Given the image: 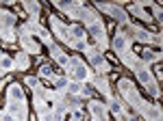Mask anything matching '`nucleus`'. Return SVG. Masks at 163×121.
<instances>
[{
    "mask_svg": "<svg viewBox=\"0 0 163 121\" xmlns=\"http://www.w3.org/2000/svg\"><path fill=\"white\" fill-rule=\"evenodd\" d=\"M11 97H15V100H24V93H22V89L18 87V84L11 87Z\"/></svg>",
    "mask_w": 163,
    "mask_h": 121,
    "instance_id": "f257e3e1",
    "label": "nucleus"
},
{
    "mask_svg": "<svg viewBox=\"0 0 163 121\" xmlns=\"http://www.w3.org/2000/svg\"><path fill=\"white\" fill-rule=\"evenodd\" d=\"M115 50H124V45H126V41H124V39L122 37H118V39H115Z\"/></svg>",
    "mask_w": 163,
    "mask_h": 121,
    "instance_id": "f03ea898",
    "label": "nucleus"
},
{
    "mask_svg": "<svg viewBox=\"0 0 163 121\" xmlns=\"http://www.w3.org/2000/svg\"><path fill=\"white\" fill-rule=\"evenodd\" d=\"M41 74H44V76H50V74H52V67H50V65H44V67H41Z\"/></svg>",
    "mask_w": 163,
    "mask_h": 121,
    "instance_id": "7ed1b4c3",
    "label": "nucleus"
},
{
    "mask_svg": "<svg viewBox=\"0 0 163 121\" xmlns=\"http://www.w3.org/2000/svg\"><path fill=\"white\" fill-rule=\"evenodd\" d=\"M0 65H2V67H11V61H9V58H2V61H0Z\"/></svg>",
    "mask_w": 163,
    "mask_h": 121,
    "instance_id": "20e7f679",
    "label": "nucleus"
},
{
    "mask_svg": "<svg viewBox=\"0 0 163 121\" xmlns=\"http://www.w3.org/2000/svg\"><path fill=\"white\" fill-rule=\"evenodd\" d=\"M111 108H113V112H120V110H122V108H120V104H118V102H113V106H111Z\"/></svg>",
    "mask_w": 163,
    "mask_h": 121,
    "instance_id": "39448f33",
    "label": "nucleus"
}]
</instances>
